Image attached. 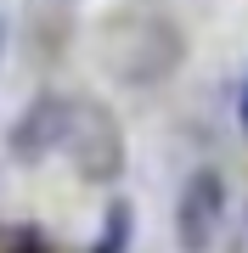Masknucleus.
Wrapping results in <instances>:
<instances>
[{"instance_id":"1","label":"nucleus","mask_w":248,"mask_h":253,"mask_svg":"<svg viewBox=\"0 0 248 253\" xmlns=\"http://www.w3.org/2000/svg\"><path fill=\"white\" fill-rule=\"evenodd\" d=\"M186 56V40L181 28L164 23V17H119L101 28V62H107L113 79L124 84H158L181 68Z\"/></svg>"},{"instance_id":"2","label":"nucleus","mask_w":248,"mask_h":253,"mask_svg":"<svg viewBox=\"0 0 248 253\" xmlns=\"http://www.w3.org/2000/svg\"><path fill=\"white\" fill-rule=\"evenodd\" d=\"M68 158H74L79 180L91 186H113L124 174V129L119 118H113V107H101V101H74V118H68Z\"/></svg>"},{"instance_id":"3","label":"nucleus","mask_w":248,"mask_h":253,"mask_svg":"<svg viewBox=\"0 0 248 253\" xmlns=\"http://www.w3.org/2000/svg\"><path fill=\"white\" fill-rule=\"evenodd\" d=\"M226 231V180L220 169H192L175 197V248L181 253H214Z\"/></svg>"},{"instance_id":"4","label":"nucleus","mask_w":248,"mask_h":253,"mask_svg":"<svg viewBox=\"0 0 248 253\" xmlns=\"http://www.w3.org/2000/svg\"><path fill=\"white\" fill-rule=\"evenodd\" d=\"M68 118H74V96L40 90L17 118H11V129H6V152L17 158V163H40V158H51L56 146L68 141Z\"/></svg>"},{"instance_id":"5","label":"nucleus","mask_w":248,"mask_h":253,"mask_svg":"<svg viewBox=\"0 0 248 253\" xmlns=\"http://www.w3.org/2000/svg\"><path fill=\"white\" fill-rule=\"evenodd\" d=\"M130 231H136V208H130L124 197H113L107 214H101V231H96L91 253H124L130 248Z\"/></svg>"},{"instance_id":"6","label":"nucleus","mask_w":248,"mask_h":253,"mask_svg":"<svg viewBox=\"0 0 248 253\" xmlns=\"http://www.w3.org/2000/svg\"><path fill=\"white\" fill-rule=\"evenodd\" d=\"M11 253H51V248H46V236H40V231H23L17 242H11Z\"/></svg>"},{"instance_id":"7","label":"nucleus","mask_w":248,"mask_h":253,"mask_svg":"<svg viewBox=\"0 0 248 253\" xmlns=\"http://www.w3.org/2000/svg\"><path fill=\"white\" fill-rule=\"evenodd\" d=\"M226 253H248V214L237 219V231H231V242H226Z\"/></svg>"},{"instance_id":"8","label":"nucleus","mask_w":248,"mask_h":253,"mask_svg":"<svg viewBox=\"0 0 248 253\" xmlns=\"http://www.w3.org/2000/svg\"><path fill=\"white\" fill-rule=\"evenodd\" d=\"M237 124H243V135H248V84H243V96H237Z\"/></svg>"},{"instance_id":"9","label":"nucleus","mask_w":248,"mask_h":253,"mask_svg":"<svg viewBox=\"0 0 248 253\" xmlns=\"http://www.w3.org/2000/svg\"><path fill=\"white\" fill-rule=\"evenodd\" d=\"M0 56H6V23H0Z\"/></svg>"}]
</instances>
